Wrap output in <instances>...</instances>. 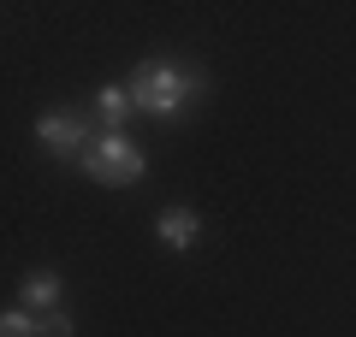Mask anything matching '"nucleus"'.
<instances>
[{"instance_id": "obj_2", "label": "nucleus", "mask_w": 356, "mask_h": 337, "mask_svg": "<svg viewBox=\"0 0 356 337\" xmlns=\"http://www.w3.org/2000/svg\"><path fill=\"white\" fill-rule=\"evenodd\" d=\"M77 166H83V178H95V184H113V189L137 184V178L149 172L143 148H137V142L125 137V130H102V137L89 142L83 154H77Z\"/></svg>"}, {"instance_id": "obj_8", "label": "nucleus", "mask_w": 356, "mask_h": 337, "mask_svg": "<svg viewBox=\"0 0 356 337\" xmlns=\"http://www.w3.org/2000/svg\"><path fill=\"white\" fill-rule=\"evenodd\" d=\"M48 337H72V320L65 313H48Z\"/></svg>"}, {"instance_id": "obj_4", "label": "nucleus", "mask_w": 356, "mask_h": 337, "mask_svg": "<svg viewBox=\"0 0 356 337\" xmlns=\"http://www.w3.org/2000/svg\"><path fill=\"white\" fill-rule=\"evenodd\" d=\"M154 237H161L166 249H191V243L202 237V213H191V207H166V213H154Z\"/></svg>"}, {"instance_id": "obj_6", "label": "nucleus", "mask_w": 356, "mask_h": 337, "mask_svg": "<svg viewBox=\"0 0 356 337\" xmlns=\"http://www.w3.org/2000/svg\"><path fill=\"white\" fill-rule=\"evenodd\" d=\"M131 112H137V101H131L125 83H107L102 95H95V119H102V130H125Z\"/></svg>"}, {"instance_id": "obj_7", "label": "nucleus", "mask_w": 356, "mask_h": 337, "mask_svg": "<svg viewBox=\"0 0 356 337\" xmlns=\"http://www.w3.org/2000/svg\"><path fill=\"white\" fill-rule=\"evenodd\" d=\"M0 337H48V320L30 308H6L0 313Z\"/></svg>"}, {"instance_id": "obj_1", "label": "nucleus", "mask_w": 356, "mask_h": 337, "mask_svg": "<svg viewBox=\"0 0 356 337\" xmlns=\"http://www.w3.org/2000/svg\"><path fill=\"white\" fill-rule=\"evenodd\" d=\"M131 101H137V112H149V119H178L184 112V101L202 89V77L191 71V65L178 60H143L137 71L125 77Z\"/></svg>"}, {"instance_id": "obj_5", "label": "nucleus", "mask_w": 356, "mask_h": 337, "mask_svg": "<svg viewBox=\"0 0 356 337\" xmlns=\"http://www.w3.org/2000/svg\"><path fill=\"white\" fill-rule=\"evenodd\" d=\"M60 302H65V278L60 273H24V308L30 313H60Z\"/></svg>"}, {"instance_id": "obj_3", "label": "nucleus", "mask_w": 356, "mask_h": 337, "mask_svg": "<svg viewBox=\"0 0 356 337\" xmlns=\"http://www.w3.org/2000/svg\"><path fill=\"white\" fill-rule=\"evenodd\" d=\"M95 137H102V130L89 125L83 112H42V119H36V142L48 154H65V160H77Z\"/></svg>"}]
</instances>
